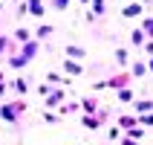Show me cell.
<instances>
[{
  "label": "cell",
  "instance_id": "9",
  "mask_svg": "<svg viewBox=\"0 0 153 145\" xmlns=\"http://www.w3.org/2000/svg\"><path fill=\"white\" fill-rule=\"evenodd\" d=\"M61 99H64L61 93H52V96H49V102H46V107H55V104H58Z\"/></svg>",
  "mask_w": 153,
  "mask_h": 145
},
{
  "label": "cell",
  "instance_id": "16",
  "mask_svg": "<svg viewBox=\"0 0 153 145\" xmlns=\"http://www.w3.org/2000/svg\"><path fill=\"white\" fill-rule=\"evenodd\" d=\"M84 125H87V128H90V131H93L95 125H98V119H90V116H87V119H84Z\"/></svg>",
  "mask_w": 153,
  "mask_h": 145
},
{
  "label": "cell",
  "instance_id": "11",
  "mask_svg": "<svg viewBox=\"0 0 153 145\" xmlns=\"http://www.w3.org/2000/svg\"><path fill=\"white\" fill-rule=\"evenodd\" d=\"M12 87H15L17 93H26V81H23V78H17V81H15V84H12Z\"/></svg>",
  "mask_w": 153,
  "mask_h": 145
},
{
  "label": "cell",
  "instance_id": "13",
  "mask_svg": "<svg viewBox=\"0 0 153 145\" xmlns=\"http://www.w3.org/2000/svg\"><path fill=\"white\" fill-rule=\"evenodd\" d=\"M116 61H119V64H124V61H127V52H124V50H116Z\"/></svg>",
  "mask_w": 153,
  "mask_h": 145
},
{
  "label": "cell",
  "instance_id": "20",
  "mask_svg": "<svg viewBox=\"0 0 153 145\" xmlns=\"http://www.w3.org/2000/svg\"><path fill=\"white\" fill-rule=\"evenodd\" d=\"M0 50H6V41H3V38H0Z\"/></svg>",
  "mask_w": 153,
  "mask_h": 145
},
{
  "label": "cell",
  "instance_id": "14",
  "mask_svg": "<svg viewBox=\"0 0 153 145\" xmlns=\"http://www.w3.org/2000/svg\"><path fill=\"white\" fill-rule=\"evenodd\" d=\"M119 99H121V102H130V99H133V93H130V90H119Z\"/></svg>",
  "mask_w": 153,
  "mask_h": 145
},
{
  "label": "cell",
  "instance_id": "8",
  "mask_svg": "<svg viewBox=\"0 0 153 145\" xmlns=\"http://www.w3.org/2000/svg\"><path fill=\"white\" fill-rule=\"evenodd\" d=\"M35 35H38V38H46V35H52V26H38Z\"/></svg>",
  "mask_w": 153,
  "mask_h": 145
},
{
  "label": "cell",
  "instance_id": "6",
  "mask_svg": "<svg viewBox=\"0 0 153 145\" xmlns=\"http://www.w3.org/2000/svg\"><path fill=\"white\" fill-rule=\"evenodd\" d=\"M95 104H98L95 99H84V102H81V107H84L87 113H93V110H95Z\"/></svg>",
  "mask_w": 153,
  "mask_h": 145
},
{
  "label": "cell",
  "instance_id": "10",
  "mask_svg": "<svg viewBox=\"0 0 153 145\" xmlns=\"http://www.w3.org/2000/svg\"><path fill=\"white\" fill-rule=\"evenodd\" d=\"M136 110H139V113H145V110H153V102H139V104H136Z\"/></svg>",
  "mask_w": 153,
  "mask_h": 145
},
{
  "label": "cell",
  "instance_id": "2",
  "mask_svg": "<svg viewBox=\"0 0 153 145\" xmlns=\"http://www.w3.org/2000/svg\"><path fill=\"white\" fill-rule=\"evenodd\" d=\"M121 15L124 17H136V15H142V6H139V3H130V6H124Z\"/></svg>",
  "mask_w": 153,
  "mask_h": 145
},
{
  "label": "cell",
  "instance_id": "12",
  "mask_svg": "<svg viewBox=\"0 0 153 145\" xmlns=\"http://www.w3.org/2000/svg\"><path fill=\"white\" fill-rule=\"evenodd\" d=\"M15 38H17V41H29V32H26V29H17V32H15Z\"/></svg>",
  "mask_w": 153,
  "mask_h": 145
},
{
  "label": "cell",
  "instance_id": "22",
  "mask_svg": "<svg viewBox=\"0 0 153 145\" xmlns=\"http://www.w3.org/2000/svg\"><path fill=\"white\" fill-rule=\"evenodd\" d=\"M147 67H150V70H153V58H150V64H147Z\"/></svg>",
  "mask_w": 153,
  "mask_h": 145
},
{
  "label": "cell",
  "instance_id": "17",
  "mask_svg": "<svg viewBox=\"0 0 153 145\" xmlns=\"http://www.w3.org/2000/svg\"><path fill=\"white\" fill-rule=\"evenodd\" d=\"M52 3H55V9H67V3H69V0H52Z\"/></svg>",
  "mask_w": 153,
  "mask_h": 145
},
{
  "label": "cell",
  "instance_id": "15",
  "mask_svg": "<svg viewBox=\"0 0 153 145\" xmlns=\"http://www.w3.org/2000/svg\"><path fill=\"white\" fill-rule=\"evenodd\" d=\"M145 70H147L145 64H136V67H133V73H136V76H145Z\"/></svg>",
  "mask_w": 153,
  "mask_h": 145
},
{
  "label": "cell",
  "instance_id": "4",
  "mask_svg": "<svg viewBox=\"0 0 153 145\" xmlns=\"http://www.w3.org/2000/svg\"><path fill=\"white\" fill-rule=\"evenodd\" d=\"M67 55L69 58H87V52L81 50V47H67Z\"/></svg>",
  "mask_w": 153,
  "mask_h": 145
},
{
  "label": "cell",
  "instance_id": "7",
  "mask_svg": "<svg viewBox=\"0 0 153 145\" xmlns=\"http://www.w3.org/2000/svg\"><path fill=\"white\" fill-rule=\"evenodd\" d=\"M0 116L9 119V122H15V110H12V107H0Z\"/></svg>",
  "mask_w": 153,
  "mask_h": 145
},
{
  "label": "cell",
  "instance_id": "3",
  "mask_svg": "<svg viewBox=\"0 0 153 145\" xmlns=\"http://www.w3.org/2000/svg\"><path fill=\"white\" fill-rule=\"evenodd\" d=\"M64 70H67V73H72V76H78V73H81V64H75V61L64 58Z\"/></svg>",
  "mask_w": 153,
  "mask_h": 145
},
{
  "label": "cell",
  "instance_id": "21",
  "mask_svg": "<svg viewBox=\"0 0 153 145\" xmlns=\"http://www.w3.org/2000/svg\"><path fill=\"white\" fill-rule=\"evenodd\" d=\"M124 145H136V142H133V139H124Z\"/></svg>",
  "mask_w": 153,
  "mask_h": 145
},
{
  "label": "cell",
  "instance_id": "1",
  "mask_svg": "<svg viewBox=\"0 0 153 145\" xmlns=\"http://www.w3.org/2000/svg\"><path fill=\"white\" fill-rule=\"evenodd\" d=\"M26 9H29V15H35V17L43 15V3H41V0H29V3H26Z\"/></svg>",
  "mask_w": 153,
  "mask_h": 145
},
{
  "label": "cell",
  "instance_id": "5",
  "mask_svg": "<svg viewBox=\"0 0 153 145\" xmlns=\"http://www.w3.org/2000/svg\"><path fill=\"white\" fill-rule=\"evenodd\" d=\"M130 41L136 44V47H142V44H145V32H139V29H136V32L130 35Z\"/></svg>",
  "mask_w": 153,
  "mask_h": 145
},
{
  "label": "cell",
  "instance_id": "23",
  "mask_svg": "<svg viewBox=\"0 0 153 145\" xmlns=\"http://www.w3.org/2000/svg\"><path fill=\"white\" fill-rule=\"evenodd\" d=\"M81 3H90V0H81Z\"/></svg>",
  "mask_w": 153,
  "mask_h": 145
},
{
  "label": "cell",
  "instance_id": "18",
  "mask_svg": "<svg viewBox=\"0 0 153 145\" xmlns=\"http://www.w3.org/2000/svg\"><path fill=\"white\" fill-rule=\"evenodd\" d=\"M145 32H150V35H153V17H150V20H145Z\"/></svg>",
  "mask_w": 153,
  "mask_h": 145
},
{
  "label": "cell",
  "instance_id": "19",
  "mask_svg": "<svg viewBox=\"0 0 153 145\" xmlns=\"http://www.w3.org/2000/svg\"><path fill=\"white\" fill-rule=\"evenodd\" d=\"M3 90H6V84H3V76H0V93H3Z\"/></svg>",
  "mask_w": 153,
  "mask_h": 145
}]
</instances>
